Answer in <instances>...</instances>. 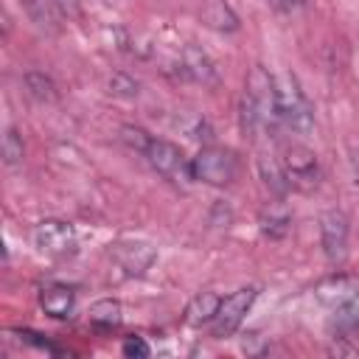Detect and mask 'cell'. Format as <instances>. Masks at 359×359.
I'll return each mask as SVG.
<instances>
[{"mask_svg":"<svg viewBox=\"0 0 359 359\" xmlns=\"http://www.w3.org/2000/svg\"><path fill=\"white\" fill-rule=\"evenodd\" d=\"M255 297H258V289H255V286H241V289H236L233 294L222 297L219 311H216V317H213V323H210V325H213V337H216V339L233 337V334L238 331V325L244 323L247 311L252 309Z\"/></svg>","mask_w":359,"mask_h":359,"instance_id":"cell-4","label":"cell"},{"mask_svg":"<svg viewBox=\"0 0 359 359\" xmlns=\"http://www.w3.org/2000/svg\"><path fill=\"white\" fill-rule=\"evenodd\" d=\"M34 244L48 258H70L79 247L73 224L62 219H42L34 227Z\"/></svg>","mask_w":359,"mask_h":359,"instance_id":"cell-5","label":"cell"},{"mask_svg":"<svg viewBox=\"0 0 359 359\" xmlns=\"http://www.w3.org/2000/svg\"><path fill=\"white\" fill-rule=\"evenodd\" d=\"M109 258L118 269H123V275H143L154 258H157V250L149 244V241H118L112 244L109 250Z\"/></svg>","mask_w":359,"mask_h":359,"instance_id":"cell-7","label":"cell"},{"mask_svg":"<svg viewBox=\"0 0 359 359\" xmlns=\"http://www.w3.org/2000/svg\"><path fill=\"white\" fill-rule=\"evenodd\" d=\"M272 8H278V11H294L303 0H266Z\"/></svg>","mask_w":359,"mask_h":359,"instance_id":"cell-24","label":"cell"},{"mask_svg":"<svg viewBox=\"0 0 359 359\" xmlns=\"http://www.w3.org/2000/svg\"><path fill=\"white\" fill-rule=\"evenodd\" d=\"M356 280L353 278H348V275H328V278H323L320 283H317V297L323 300V303H328V306H342V303H348L353 294H356Z\"/></svg>","mask_w":359,"mask_h":359,"instance_id":"cell-12","label":"cell"},{"mask_svg":"<svg viewBox=\"0 0 359 359\" xmlns=\"http://www.w3.org/2000/svg\"><path fill=\"white\" fill-rule=\"evenodd\" d=\"M280 165H283V174L289 180V188H297V191H306V194L317 188L320 163H317V154L309 146H300V143L286 146V151L280 157Z\"/></svg>","mask_w":359,"mask_h":359,"instance_id":"cell-3","label":"cell"},{"mask_svg":"<svg viewBox=\"0 0 359 359\" xmlns=\"http://www.w3.org/2000/svg\"><path fill=\"white\" fill-rule=\"evenodd\" d=\"M292 227V213L283 208V205H269L264 213H261V233L269 236V238H283Z\"/></svg>","mask_w":359,"mask_h":359,"instance_id":"cell-16","label":"cell"},{"mask_svg":"<svg viewBox=\"0 0 359 359\" xmlns=\"http://www.w3.org/2000/svg\"><path fill=\"white\" fill-rule=\"evenodd\" d=\"M121 320H123V314H121V303L112 300V297L95 300V303L90 306V323H93L95 328H101V331H112V328H118Z\"/></svg>","mask_w":359,"mask_h":359,"instance_id":"cell-14","label":"cell"},{"mask_svg":"<svg viewBox=\"0 0 359 359\" xmlns=\"http://www.w3.org/2000/svg\"><path fill=\"white\" fill-rule=\"evenodd\" d=\"M188 174L205 185H230L238 174V160L230 149L222 146H205L199 154L191 160Z\"/></svg>","mask_w":359,"mask_h":359,"instance_id":"cell-2","label":"cell"},{"mask_svg":"<svg viewBox=\"0 0 359 359\" xmlns=\"http://www.w3.org/2000/svg\"><path fill=\"white\" fill-rule=\"evenodd\" d=\"M121 351H123V356H129V359H146V356L151 353V348H149V342H146L143 337H126L123 345H121Z\"/></svg>","mask_w":359,"mask_h":359,"instance_id":"cell-23","label":"cell"},{"mask_svg":"<svg viewBox=\"0 0 359 359\" xmlns=\"http://www.w3.org/2000/svg\"><path fill=\"white\" fill-rule=\"evenodd\" d=\"M121 140L129 146V149H135V151H146L149 149V143H151V135H146L140 126H121Z\"/></svg>","mask_w":359,"mask_h":359,"instance_id":"cell-21","label":"cell"},{"mask_svg":"<svg viewBox=\"0 0 359 359\" xmlns=\"http://www.w3.org/2000/svg\"><path fill=\"white\" fill-rule=\"evenodd\" d=\"M258 171H261V180H264V185H266L272 194L283 196V194L289 191V180H286V174H283V165H280V160H272V157H261V160H258Z\"/></svg>","mask_w":359,"mask_h":359,"instance_id":"cell-18","label":"cell"},{"mask_svg":"<svg viewBox=\"0 0 359 359\" xmlns=\"http://www.w3.org/2000/svg\"><path fill=\"white\" fill-rule=\"evenodd\" d=\"M56 3H59V8L65 11V17L79 14V0H56Z\"/></svg>","mask_w":359,"mask_h":359,"instance_id":"cell-25","label":"cell"},{"mask_svg":"<svg viewBox=\"0 0 359 359\" xmlns=\"http://www.w3.org/2000/svg\"><path fill=\"white\" fill-rule=\"evenodd\" d=\"M22 157H25L22 135H20L14 126H8L6 135H3V163H6V165H20Z\"/></svg>","mask_w":359,"mask_h":359,"instance_id":"cell-19","label":"cell"},{"mask_svg":"<svg viewBox=\"0 0 359 359\" xmlns=\"http://www.w3.org/2000/svg\"><path fill=\"white\" fill-rule=\"evenodd\" d=\"M28 20L39 28V31H48V34H56L62 28V20H65V11L59 8L56 0H20Z\"/></svg>","mask_w":359,"mask_h":359,"instance_id":"cell-11","label":"cell"},{"mask_svg":"<svg viewBox=\"0 0 359 359\" xmlns=\"http://www.w3.org/2000/svg\"><path fill=\"white\" fill-rule=\"evenodd\" d=\"M22 84H25L28 95H31L34 101H39V104H53L56 95H59L53 79H50L48 73H42V70H28V73L22 76Z\"/></svg>","mask_w":359,"mask_h":359,"instance_id":"cell-15","label":"cell"},{"mask_svg":"<svg viewBox=\"0 0 359 359\" xmlns=\"http://www.w3.org/2000/svg\"><path fill=\"white\" fill-rule=\"evenodd\" d=\"M219 303L222 297L216 292H199L191 297V303L185 306V323L194 325V328H202L208 323H213L216 311H219Z\"/></svg>","mask_w":359,"mask_h":359,"instance_id":"cell-13","label":"cell"},{"mask_svg":"<svg viewBox=\"0 0 359 359\" xmlns=\"http://www.w3.org/2000/svg\"><path fill=\"white\" fill-rule=\"evenodd\" d=\"M143 154H146L149 165H151L157 174L168 177V180H174V177H180V174L185 171V154H182V149L174 146L171 140L151 137V143H149V149H146Z\"/></svg>","mask_w":359,"mask_h":359,"instance_id":"cell-8","label":"cell"},{"mask_svg":"<svg viewBox=\"0 0 359 359\" xmlns=\"http://www.w3.org/2000/svg\"><path fill=\"white\" fill-rule=\"evenodd\" d=\"M202 17H205V22H208L210 28H216V31H236V28H238V17L230 11V6H227L224 0H210V3L205 6Z\"/></svg>","mask_w":359,"mask_h":359,"instance_id":"cell-17","label":"cell"},{"mask_svg":"<svg viewBox=\"0 0 359 359\" xmlns=\"http://www.w3.org/2000/svg\"><path fill=\"white\" fill-rule=\"evenodd\" d=\"M137 81L132 79V76H126V73H121V70H115L112 76H109V93L112 95H121V98H135L137 95Z\"/></svg>","mask_w":359,"mask_h":359,"instance_id":"cell-20","label":"cell"},{"mask_svg":"<svg viewBox=\"0 0 359 359\" xmlns=\"http://www.w3.org/2000/svg\"><path fill=\"white\" fill-rule=\"evenodd\" d=\"M275 109H278V121L283 126H289L294 132H311L314 129L311 104L292 73H280L275 79Z\"/></svg>","mask_w":359,"mask_h":359,"instance_id":"cell-1","label":"cell"},{"mask_svg":"<svg viewBox=\"0 0 359 359\" xmlns=\"http://www.w3.org/2000/svg\"><path fill=\"white\" fill-rule=\"evenodd\" d=\"M241 351H244L247 356H264V353L269 351V342H266L261 334L250 331V334L241 337Z\"/></svg>","mask_w":359,"mask_h":359,"instance_id":"cell-22","label":"cell"},{"mask_svg":"<svg viewBox=\"0 0 359 359\" xmlns=\"http://www.w3.org/2000/svg\"><path fill=\"white\" fill-rule=\"evenodd\" d=\"M320 244L334 266H339L348 258V216L342 210L331 208L320 216Z\"/></svg>","mask_w":359,"mask_h":359,"instance_id":"cell-6","label":"cell"},{"mask_svg":"<svg viewBox=\"0 0 359 359\" xmlns=\"http://www.w3.org/2000/svg\"><path fill=\"white\" fill-rule=\"evenodd\" d=\"M180 67H182L185 79H191V81L210 84V87L219 81V73H216L210 56H208L202 48H196V45H185V48H182V53H180Z\"/></svg>","mask_w":359,"mask_h":359,"instance_id":"cell-9","label":"cell"},{"mask_svg":"<svg viewBox=\"0 0 359 359\" xmlns=\"http://www.w3.org/2000/svg\"><path fill=\"white\" fill-rule=\"evenodd\" d=\"M39 306L48 317L53 320H65L73 314L76 309V289L73 286H65V283H50V286H42L39 292Z\"/></svg>","mask_w":359,"mask_h":359,"instance_id":"cell-10","label":"cell"}]
</instances>
